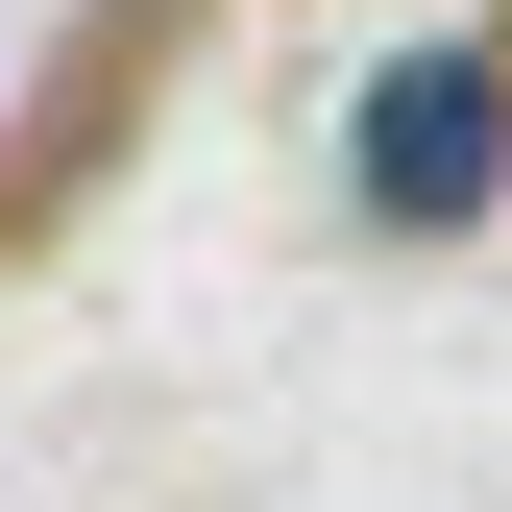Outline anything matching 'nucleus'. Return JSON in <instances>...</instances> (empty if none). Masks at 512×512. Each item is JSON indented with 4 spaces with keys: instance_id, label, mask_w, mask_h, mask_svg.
Returning a JSON list of instances; mask_svg holds the SVG:
<instances>
[{
    "instance_id": "nucleus-1",
    "label": "nucleus",
    "mask_w": 512,
    "mask_h": 512,
    "mask_svg": "<svg viewBox=\"0 0 512 512\" xmlns=\"http://www.w3.org/2000/svg\"><path fill=\"white\" fill-rule=\"evenodd\" d=\"M488 171H512V74L488 49H391V74H366V220H488Z\"/></svg>"
}]
</instances>
